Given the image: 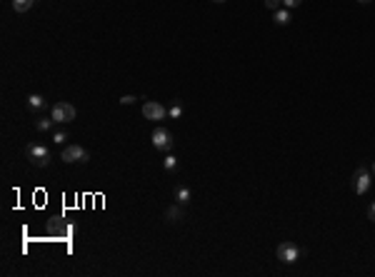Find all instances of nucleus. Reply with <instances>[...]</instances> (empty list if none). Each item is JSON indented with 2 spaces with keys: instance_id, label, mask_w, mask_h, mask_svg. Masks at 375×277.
I'll return each instance as SVG.
<instances>
[{
  "instance_id": "1",
  "label": "nucleus",
  "mask_w": 375,
  "mask_h": 277,
  "mask_svg": "<svg viewBox=\"0 0 375 277\" xmlns=\"http://www.w3.org/2000/svg\"><path fill=\"white\" fill-rule=\"evenodd\" d=\"M25 155H28V160L33 162V165H38V167H48L50 165V147L48 145H40V142H30L28 147H25Z\"/></svg>"
},
{
  "instance_id": "2",
  "label": "nucleus",
  "mask_w": 375,
  "mask_h": 277,
  "mask_svg": "<svg viewBox=\"0 0 375 277\" xmlns=\"http://www.w3.org/2000/svg\"><path fill=\"white\" fill-rule=\"evenodd\" d=\"M50 118L55 120V125H68V123H73L75 118H78V110H75V105H70V103H55L53 105V113H50Z\"/></svg>"
},
{
  "instance_id": "3",
  "label": "nucleus",
  "mask_w": 375,
  "mask_h": 277,
  "mask_svg": "<svg viewBox=\"0 0 375 277\" xmlns=\"http://www.w3.org/2000/svg\"><path fill=\"white\" fill-rule=\"evenodd\" d=\"M60 160L63 162H88L90 160V155H88V150L83 147V145H78V142H73V145H65L63 147V152H60Z\"/></svg>"
},
{
  "instance_id": "4",
  "label": "nucleus",
  "mask_w": 375,
  "mask_h": 277,
  "mask_svg": "<svg viewBox=\"0 0 375 277\" xmlns=\"http://www.w3.org/2000/svg\"><path fill=\"white\" fill-rule=\"evenodd\" d=\"M370 170L365 167V165H360L355 172H353V190H355V195H365L368 190H370Z\"/></svg>"
},
{
  "instance_id": "5",
  "label": "nucleus",
  "mask_w": 375,
  "mask_h": 277,
  "mask_svg": "<svg viewBox=\"0 0 375 277\" xmlns=\"http://www.w3.org/2000/svg\"><path fill=\"white\" fill-rule=\"evenodd\" d=\"M150 140H153V147H155V150H170L173 142H175V140H173V133H170L168 128H155Z\"/></svg>"
},
{
  "instance_id": "6",
  "label": "nucleus",
  "mask_w": 375,
  "mask_h": 277,
  "mask_svg": "<svg viewBox=\"0 0 375 277\" xmlns=\"http://www.w3.org/2000/svg\"><path fill=\"white\" fill-rule=\"evenodd\" d=\"M165 115H168V110L160 105V103H155V100H148L145 105H143V118L145 120H165Z\"/></svg>"
},
{
  "instance_id": "7",
  "label": "nucleus",
  "mask_w": 375,
  "mask_h": 277,
  "mask_svg": "<svg viewBox=\"0 0 375 277\" xmlns=\"http://www.w3.org/2000/svg\"><path fill=\"white\" fill-rule=\"evenodd\" d=\"M298 257H300V250H298L293 242H280V245H278V260H280V262L290 265V262H295Z\"/></svg>"
},
{
  "instance_id": "8",
  "label": "nucleus",
  "mask_w": 375,
  "mask_h": 277,
  "mask_svg": "<svg viewBox=\"0 0 375 277\" xmlns=\"http://www.w3.org/2000/svg\"><path fill=\"white\" fill-rule=\"evenodd\" d=\"M190 197H193L190 187H185V185L175 187V202H178V205H188V202H190Z\"/></svg>"
},
{
  "instance_id": "9",
  "label": "nucleus",
  "mask_w": 375,
  "mask_h": 277,
  "mask_svg": "<svg viewBox=\"0 0 375 277\" xmlns=\"http://www.w3.org/2000/svg\"><path fill=\"white\" fill-rule=\"evenodd\" d=\"M185 215H183V207H178V205H170L168 210H165V220L168 222H180Z\"/></svg>"
},
{
  "instance_id": "10",
  "label": "nucleus",
  "mask_w": 375,
  "mask_h": 277,
  "mask_svg": "<svg viewBox=\"0 0 375 277\" xmlns=\"http://www.w3.org/2000/svg\"><path fill=\"white\" fill-rule=\"evenodd\" d=\"M275 15H273V20H275V25H288L290 23V10L288 8H278V10H273Z\"/></svg>"
},
{
  "instance_id": "11",
  "label": "nucleus",
  "mask_w": 375,
  "mask_h": 277,
  "mask_svg": "<svg viewBox=\"0 0 375 277\" xmlns=\"http://www.w3.org/2000/svg\"><path fill=\"white\" fill-rule=\"evenodd\" d=\"M53 125H55L53 118H38V120H35V130H38V133H48Z\"/></svg>"
},
{
  "instance_id": "12",
  "label": "nucleus",
  "mask_w": 375,
  "mask_h": 277,
  "mask_svg": "<svg viewBox=\"0 0 375 277\" xmlns=\"http://www.w3.org/2000/svg\"><path fill=\"white\" fill-rule=\"evenodd\" d=\"M33 3H35V0H13V10L15 13H25V10L33 8Z\"/></svg>"
},
{
  "instance_id": "13",
  "label": "nucleus",
  "mask_w": 375,
  "mask_h": 277,
  "mask_svg": "<svg viewBox=\"0 0 375 277\" xmlns=\"http://www.w3.org/2000/svg\"><path fill=\"white\" fill-rule=\"evenodd\" d=\"M28 108H30V110H43V108H45V98L30 95V98H28Z\"/></svg>"
},
{
  "instance_id": "14",
  "label": "nucleus",
  "mask_w": 375,
  "mask_h": 277,
  "mask_svg": "<svg viewBox=\"0 0 375 277\" xmlns=\"http://www.w3.org/2000/svg\"><path fill=\"white\" fill-rule=\"evenodd\" d=\"M168 115H170V118H173V120H178V118H180V115H183V105H180V103H178V100H175V103H173V105H170V108H168Z\"/></svg>"
},
{
  "instance_id": "15",
  "label": "nucleus",
  "mask_w": 375,
  "mask_h": 277,
  "mask_svg": "<svg viewBox=\"0 0 375 277\" xmlns=\"http://www.w3.org/2000/svg\"><path fill=\"white\" fill-rule=\"evenodd\" d=\"M163 167H165V170H175V167H178L175 155H165V157H163Z\"/></svg>"
},
{
  "instance_id": "16",
  "label": "nucleus",
  "mask_w": 375,
  "mask_h": 277,
  "mask_svg": "<svg viewBox=\"0 0 375 277\" xmlns=\"http://www.w3.org/2000/svg\"><path fill=\"white\" fill-rule=\"evenodd\" d=\"M53 140H55V145H60V142H65V140H68V133H65V130H58Z\"/></svg>"
},
{
  "instance_id": "17",
  "label": "nucleus",
  "mask_w": 375,
  "mask_h": 277,
  "mask_svg": "<svg viewBox=\"0 0 375 277\" xmlns=\"http://www.w3.org/2000/svg\"><path fill=\"white\" fill-rule=\"evenodd\" d=\"M300 3H303V0H283V5H285L288 10H293V8H298Z\"/></svg>"
},
{
  "instance_id": "18",
  "label": "nucleus",
  "mask_w": 375,
  "mask_h": 277,
  "mask_svg": "<svg viewBox=\"0 0 375 277\" xmlns=\"http://www.w3.org/2000/svg\"><path fill=\"white\" fill-rule=\"evenodd\" d=\"M280 3H283V0H265V8H270V10H278V8H280Z\"/></svg>"
},
{
  "instance_id": "19",
  "label": "nucleus",
  "mask_w": 375,
  "mask_h": 277,
  "mask_svg": "<svg viewBox=\"0 0 375 277\" xmlns=\"http://www.w3.org/2000/svg\"><path fill=\"white\" fill-rule=\"evenodd\" d=\"M120 103H123V105H133V103H135V95H123Z\"/></svg>"
},
{
  "instance_id": "20",
  "label": "nucleus",
  "mask_w": 375,
  "mask_h": 277,
  "mask_svg": "<svg viewBox=\"0 0 375 277\" xmlns=\"http://www.w3.org/2000/svg\"><path fill=\"white\" fill-rule=\"evenodd\" d=\"M368 217H370V220H373V222H375V202H373V205H370V207H368Z\"/></svg>"
},
{
  "instance_id": "21",
  "label": "nucleus",
  "mask_w": 375,
  "mask_h": 277,
  "mask_svg": "<svg viewBox=\"0 0 375 277\" xmlns=\"http://www.w3.org/2000/svg\"><path fill=\"white\" fill-rule=\"evenodd\" d=\"M358 3H363V5H368V3H373V0H358Z\"/></svg>"
},
{
  "instance_id": "22",
  "label": "nucleus",
  "mask_w": 375,
  "mask_h": 277,
  "mask_svg": "<svg viewBox=\"0 0 375 277\" xmlns=\"http://www.w3.org/2000/svg\"><path fill=\"white\" fill-rule=\"evenodd\" d=\"M215 3H225V0H215Z\"/></svg>"
},
{
  "instance_id": "23",
  "label": "nucleus",
  "mask_w": 375,
  "mask_h": 277,
  "mask_svg": "<svg viewBox=\"0 0 375 277\" xmlns=\"http://www.w3.org/2000/svg\"><path fill=\"white\" fill-rule=\"evenodd\" d=\"M373 172H375V165H373Z\"/></svg>"
}]
</instances>
